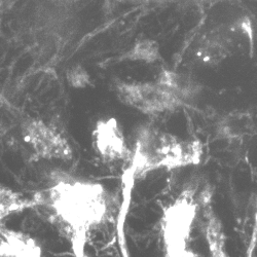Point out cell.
Segmentation results:
<instances>
[{
  "mask_svg": "<svg viewBox=\"0 0 257 257\" xmlns=\"http://www.w3.org/2000/svg\"><path fill=\"white\" fill-rule=\"evenodd\" d=\"M39 202L70 241L75 255H83L89 235L108 220L111 211L110 196L104 185L68 175L56 176Z\"/></svg>",
  "mask_w": 257,
  "mask_h": 257,
  "instance_id": "cell-1",
  "label": "cell"
},
{
  "mask_svg": "<svg viewBox=\"0 0 257 257\" xmlns=\"http://www.w3.org/2000/svg\"><path fill=\"white\" fill-rule=\"evenodd\" d=\"M202 145L199 141H181L174 135L152 125L138 131L131 155V172L140 177L158 169H176L199 164Z\"/></svg>",
  "mask_w": 257,
  "mask_h": 257,
  "instance_id": "cell-2",
  "label": "cell"
},
{
  "mask_svg": "<svg viewBox=\"0 0 257 257\" xmlns=\"http://www.w3.org/2000/svg\"><path fill=\"white\" fill-rule=\"evenodd\" d=\"M195 190L186 189L164 212L162 219L163 238L167 256H192L187 250L191 226L197 215L198 205L194 199Z\"/></svg>",
  "mask_w": 257,
  "mask_h": 257,
  "instance_id": "cell-3",
  "label": "cell"
},
{
  "mask_svg": "<svg viewBox=\"0 0 257 257\" xmlns=\"http://www.w3.org/2000/svg\"><path fill=\"white\" fill-rule=\"evenodd\" d=\"M118 100L144 114H159L175 109L180 98L160 82H118L115 85Z\"/></svg>",
  "mask_w": 257,
  "mask_h": 257,
  "instance_id": "cell-4",
  "label": "cell"
},
{
  "mask_svg": "<svg viewBox=\"0 0 257 257\" xmlns=\"http://www.w3.org/2000/svg\"><path fill=\"white\" fill-rule=\"evenodd\" d=\"M22 134L25 142L41 159L67 162L73 157L67 139L44 120H26L22 126Z\"/></svg>",
  "mask_w": 257,
  "mask_h": 257,
  "instance_id": "cell-5",
  "label": "cell"
},
{
  "mask_svg": "<svg viewBox=\"0 0 257 257\" xmlns=\"http://www.w3.org/2000/svg\"><path fill=\"white\" fill-rule=\"evenodd\" d=\"M95 153L106 164H115L131 159L125 138L118 121L113 117L99 119L92 132Z\"/></svg>",
  "mask_w": 257,
  "mask_h": 257,
  "instance_id": "cell-6",
  "label": "cell"
},
{
  "mask_svg": "<svg viewBox=\"0 0 257 257\" xmlns=\"http://www.w3.org/2000/svg\"><path fill=\"white\" fill-rule=\"evenodd\" d=\"M41 247L31 235L0 225V256L39 257Z\"/></svg>",
  "mask_w": 257,
  "mask_h": 257,
  "instance_id": "cell-7",
  "label": "cell"
},
{
  "mask_svg": "<svg viewBox=\"0 0 257 257\" xmlns=\"http://www.w3.org/2000/svg\"><path fill=\"white\" fill-rule=\"evenodd\" d=\"M205 233L213 256H225V238L218 218L208 208L205 209Z\"/></svg>",
  "mask_w": 257,
  "mask_h": 257,
  "instance_id": "cell-8",
  "label": "cell"
},
{
  "mask_svg": "<svg viewBox=\"0 0 257 257\" xmlns=\"http://www.w3.org/2000/svg\"><path fill=\"white\" fill-rule=\"evenodd\" d=\"M121 59L134 62L155 63L160 59V46L153 39H138L128 51L122 55Z\"/></svg>",
  "mask_w": 257,
  "mask_h": 257,
  "instance_id": "cell-9",
  "label": "cell"
},
{
  "mask_svg": "<svg viewBox=\"0 0 257 257\" xmlns=\"http://www.w3.org/2000/svg\"><path fill=\"white\" fill-rule=\"evenodd\" d=\"M253 128V120L250 114L232 113L221 122L219 132L226 138H241L249 134Z\"/></svg>",
  "mask_w": 257,
  "mask_h": 257,
  "instance_id": "cell-10",
  "label": "cell"
},
{
  "mask_svg": "<svg viewBox=\"0 0 257 257\" xmlns=\"http://www.w3.org/2000/svg\"><path fill=\"white\" fill-rule=\"evenodd\" d=\"M31 205H33V202L25 199L22 195L0 185V221L8 218L14 213L23 211Z\"/></svg>",
  "mask_w": 257,
  "mask_h": 257,
  "instance_id": "cell-11",
  "label": "cell"
},
{
  "mask_svg": "<svg viewBox=\"0 0 257 257\" xmlns=\"http://www.w3.org/2000/svg\"><path fill=\"white\" fill-rule=\"evenodd\" d=\"M66 79L74 89H85L91 84V75L80 64L70 67L66 73Z\"/></svg>",
  "mask_w": 257,
  "mask_h": 257,
  "instance_id": "cell-12",
  "label": "cell"
},
{
  "mask_svg": "<svg viewBox=\"0 0 257 257\" xmlns=\"http://www.w3.org/2000/svg\"><path fill=\"white\" fill-rule=\"evenodd\" d=\"M19 0H0V22L18 5Z\"/></svg>",
  "mask_w": 257,
  "mask_h": 257,
  "instance_id": "cell-13",
  "label": "cell"
},
{
  "mask_svg": "<svg viewBox=\"0 0 257 257\" xmlns=\"http://www.w3.org/2000/svg\"><path fill=\"white\" fill-rule=\"evenodd\" d=\"M49 2L59 7L74 10L75 7H77L80 4L81 0H49Z\"/></svg>",
  "mask_w": 257,
  "mask_h": 257,
  "instance_id": "cell-14",
  "label": "cell"
},
{
  "mask_svg": "<svg viewBox=\"0 0 257 257\" xmlns=\"http://www.w3.org/2000/svg\"><path fill=\"white\" fill-rule=\"evenodd\" d=\"M257 233V206H256V214H255V226H254V238Z\"/></svg>",
  "mask_w": 257,
  "mask_h": 257,
  "instance_id": "cell-15",
  "label": "cell"
}]
</instances>
